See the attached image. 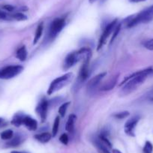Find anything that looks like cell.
I'll list each match as a JSON object with an SVG mask.
<instances>
[{
  "mask_svg": "<svg viewBox=\"0 0 153 153\" xmlns=\"http://www.w3.org/2000/svg\"><path fill=\"white\" fill-rule=\"evenodd\" d=\"M150 101H152V102H153V97H152V98H149Z\"/></svg>",
  "mask_w": 153,
  "mask_h": 153,
  "instance_id": "8d00e7d4",
  "label": "cell"
},
{
  "mask_svg": "<svg viewBox=\"0 0 153 153\" xmlns=\"http://www.w3.org/2000/svg\"><path fill=\"white\" fill-rule=\"evenodd\" d=\"M153 20V5L143 10L138 14L130 16L126 19L127 27L133 28L140 23H148Z\"/></svg>",
  "mask_w": 153,
  "mask_h": 153,
  "instance_id": "7a4b0ae2",
  "label": "cell"
},
{
  "mask_svg": "<svg viewBox=\"0 0 153 153\" xmlns=\"http://www.w3.org/2000/svg\"><path fill=\"white\" fill-rule=\"evenodd\" d=\"M26 115L23 113H17L14 114L12 120H11V124L16 127H20V126L23 125V120H24Z\"/></svg>",
  "mask_w": 153,
  "mask_h": 153,
  "instance_id": "9a60e30c",
  "label": "cell"
},
{
  "mask_svg": "<svg viewBox=\"0 0 153 153\" xmlns=\"http://www.w3.org/2000/svg\"><path fill=\"white\" fill-rule=\"evenodd\" d=\"M34 137L38 142L42 143H48L51 140V137H52V134H51L48 132H43V133L35 135Z\"/></svg>",
  "mask_w": 153,
  "mask_h": 153,
  "instance_id": "e0dca14e",
  "label": "cell"
},
{
  "mask_svg": "<svg viewBox=\"0 0 153 153\" xmlns=\"http://www.w3.org/2000/svg\"><path fill=\"white\" fill-rule=\"evenodd\" d=\"M89 62H83V65L80 69L78 76V80L80 83H83L88 78V76H89Z\"/></svg>",
  "mask_w": 153,
  "mask_h": 153,
  "instance_id": "8fae6325",
  "label": "cell"
},
{
  "mask_svg": "<svg viewBox=\"0 0 153 153\" xmlns=\"http://www.w3.org/2000/svg\"><path fill=\"white\" fill-rule=\"evenodd\" d=\"M43 30H44V24L43 23H42L38 25V27H37L36 32H35V38H34V40H33L34 45H36V44L38 42V41L40 40L41 37H42V33H43Z\"/></svg>",
  "mask_w": 153,
  "mask_h": 153,
  "instance_id": "ffe728a7",
  "label": "cell"
},
{
  "mask_svg": "<svg viewBox=\"0 0 153 153\" xmlns=\"http://www.w3.org/2000/svg\"><path fill=\"white\" fill-rule=\"evenodd\" d=\"M16 56L20 61H26V58H27V51H26V47L22 46L21 48H19L16 53Z\"/></svg>",
  "mask_w": 153,
  "mask_h": 153,
  "instance_id": "d6986e66",
  "label": "cell"
},
{
  "mask_svg": "<svg viewBox=\"0 0 153 153\" xmlns=\"http://www.w3.org/2000/svg\"><path fill=\"white\" fill-rule=\"evenodd\" d=\"M70 104V102H65L60 106L59 108V114L60 117H64L65 116V113L67 112V110Z\"/></svg>",
  "mask_w": 153,
  "mask_h": 153,
  "instance_id": "603a6c76",
  "label": "cell"
},
{
  "mask_svg": "<svg viewBox=\"0 0 153 153\" xmlns=\"http://www.w3.org/2000/svg\"><path fill=\"white\" fill-rule=\"evenodd\" d=\"M143 47L149 51H153V38L145 41L143 43Z\"/></svg>",
  "mask_w": 153,
  "mask_h": 153,
  "instance_id": "83f0119b",
  "label": "cell"
},
{
  "mask_svg": "<svg viewBox=\"0 0 153 153\" xmlns=\"http://www.w3.org/2000/svg\"><path fill=\"white\" fill-rule=\"evenodd\" d=\"M150 76H153L152 68H148L143 70L138 71L128 76L120 84V86H123L120 91V95L125 96L133 92L138 87H140Z\"/></svg>",
  "mask_w": 153,
  "mask_h": 153,
  "instance_id": "6da1fadb",
  "label": "cell"
},
{
  "mask_svg": "<svg viewBox=\"0 0 153 153\" xmlns=\"http://www.w3.org/2000/svg\"><path fill=\"white\" fill-rule=\"evenodd\" d=\"M106 75H107V73L106 72H103V73L98 74V75L92 77L87 83V86H86L87 90L89 92H94L98 87L99 84L101 83V80L104 78V76Z\"/></svg>",
  "mask_w": 153,
  "mask_h": 153,
  "instance_id": "9c48e42d",
  "label": "cell"
},
{
  "mask_svg": "<svg viewBox=\"0 0 153 153\" xmlns=\"http://www.w3.org/2000/svg\"><path fill=\"white\" fill-rule=\"evenodd\" d=\"M119 21L118 19H115L114 20H113L112 22H110L105 28H104V31L102 32V35H101L99 38V41H98V48H97V51H100V50L102 48V47L105 45L106 41L108 38V37L111 35L112 33L114 31L115 28L117 27V26L118 25Z\"/></svg>",
  "mask_w": 153,
  "mask_h": 153,
  "instance_id": "8992f818",
  "label": "cell"
},
{
  "mask_svg": "<svg viewBox=\"0 0 153 153\" xmlns=\"http://www.w3.org/2000/svg\"><path fill=\"white\" fill-rule=\"evenodd\" d=\"M93 143L94 145L96 146V148L98 149V151L101 153H111L110 151L108 150L107 147L101 142V140H99V138H95V140H93Z\"/></svg>",
  "mask_w": 153,
  "mask_h": 153,
  "instance_id": "ac0fdd59",
  "label": "cell"
},
{
  "mask_svg": "<svg viewBox=\"0 0 153 153\" xmlns=\"http://www.w3.org/2000/svg\"><path fill=\"white\" fill-rule=\"evenodd\" d=\"M2 118H0V125H1V123H2Z\"/></svg>",
  "mask_w": 153,
  "mask_h": 153,
  "instance_id": "f35d334b",
  "label": "cell"
},
{
  "mask_svg": "<svg viewBox=\"0 0 153 153\" xmlns=\"http://www.w3.org/2000/svg\"><path fill=\"white\" fill-rule=\"evenodd\" d=\"M23 125L29 129V131H35L38 128V123L35 119L29 116H26L23 120Z\"/></svg>",
  "mask_w": 153,
  "mask_h": 153,
  "instance_id": "4fadbf2b",
  "label": "cell"
},
{
  "mask_svg": "<svg viewBox=\"0 0 153 153\" xmlns=\"http://www.w3.org/2000/svg\"><path fill=\"white\" fill-rule=\"evenodd\" d=\"M106 1H107V0H101V3H103V2H106Z\"/></svg>",
  "mask_w": 153,
  "mask_h": 153,
  "instance_id": "74e56055",
  "label": "cell"
},
{
  "mask_svg": "<svg viewBox=\"0 0 153 153\" xmlns=\"http://www.w3.org/2000/svg\"><path fill=\"white\" fill-rule=\"evenodd\" d=\"M2 8L5 11H8V12H13L15 10V7L11 5H5L2 6Z\"/></svg>",
  "mask_w": 153,
  "mask_h": 153,
  "instance_id": "4dcf8cb0",
  "label": "cell"
},
{
  "mask_svg": "<svg viewBox=\"0 0 153 153\" xmlns=\"http://www.w3.org/2000/svg\"><path fill=\"white\" fill-rule=\"evenodd\" d=\"M117 80H118V76H115L112 77L111 79L108 80L107 83L103 84L102 86L100 87V90L101 91H110L113 89L115 87V86L117 85Z\"/></svg>",
  "mask_w": 153,
  "mask_h": 153,
  "instance_id": "5bb4252c",
  "label": "cell"
},
{
  "mask_svg": "<svg viewBox=\"0 0 153 153\" xmlns=\"http://www.w3.org/2000/svg\"><path fill=\"white\" fill-rule=\"evenodd\" d=\"M72 77H73V73L68 72V73L62 75V76H59V77L56 78L55 80H53L48 90V95H53V93L62 89L64 86H65L66 85H68L70 83Z\"/></svg>",
  "mask_w": 153,
  "mask_h": 153,
  "instance_id": "3957f363",
  "label": "cell"
},
{
  "mask_svg": "<svg viewBox=\"0 0 153 153\" xmlns=\"http://www.w3.org/2000/svg\"><path fill=\"white\" fill-rule=\"evenodd\" d=\"M59 140L60 142H61L62 144H64V145H68L69 141V138L67 134H62L60 136Z\"/></svg>",
  "mask_w": 153,
  "mask_h": 153,
  "instance_id": "f546056e",
  "label": "cell"
},
{
  "mask_svg": "<svg viewBox=\"0 0 153 153\" xmlns=\"http://www.w3.org/2000/svg\"><path fill=\"white\" fill-rule=\"evenodd\" d=\"M13 137H14V131L11 129L4 131L0 134V137H1V139L4 140H11Z\"/></svg>",
  "mask_w": 153,
  "mask_h": 153,
  "instance_id": "44dd1931",
  "label": "cell"
},
{
  "mask_svg": "<svg viewBox=\"0 0 153 153\" xmlns=\"http://www.w3.org/2000/svg\"><path fill=\"white\" fill-rule=\"evenodd\" d=\"M129 116H130V113L128 111H123L113 114V117H115L116 119H118V120H123V119L128 117Z\"/></svg>",
  "mask_w": 153,
  "mask_h": 153,
  "instance_id": "484cf974",
  "label": "cell"
},
{
  "mask_svg": "<svg viewBox=\"0 0 153 153\" xmlns=\"http://www.w3.org/2000/svg\"><path fill=\"white\" fill-rule=\"evenodd\" d=\"M76 120V116L75 114H71L68 117L65 125V130L69 133H72L74 130V124Z\"/></svg>",
  "mask_w": 153,
  "mask_h": 153,
  "instance_id": "2e32d148",
  "label": "cell"
},
{
  "mask_svg": "<svg viewBox=\"0 0 153 153\" xmlns=\"http://www.w3.org/2000/svg\"><path fill=\"white\" fill-rule=\"evenodd\" d=\"M59 123H60V118L59 117H56L55 120H54L53 126L52 128V137H55L56 134H58L59 131Z\"/></svg>",
  "mask_w": 153,
  "mask_h": 153,
  "instance_id": "7402d4cb",
  "label": "cell"
},
{
  "mask_svg": "<svg viewBox=\"0 0 153 153\" xmlns=\"http://www.w3.org/2000/svg\"><path fill=\"white\" fill-rule=\"evenodd\" d=\"M25 140V137L20 134H17L15 136L13 137L10 141H8L6 143L8 147H16L20 146V144L23 143V141Z\"/></svg>",
  "mask_w": 153,
  "mask_h": 153,
  "instance_id": "7c38bea8",
  "label": "cell"
},
{
  "mask_svg": "<svg viewBox=\"0 0 153 153\" xmlns=\"http://www.w3.org/2000/svg\"><path fill=\"white\" fill-rule=\"evenodd\" d=\"M65 25V21L62 18H56L51 23L48 32V38L49 41L54 40L61 32Z\"/></svg>",
  "mask_w": 153,
  "mask_h": 153,
  "instance_id": "5b68a950",
  "label": "cell"
},
{
  "mask_svg": "<svg viewBox=\"0 0 153 153\" xmlns=\"http://www.w3.org/2000/svg\"><path fill=\"white\" fill-rule=\"evenodd\" d=\"M113 153H123L122 152H120V150L116 149H113Z\"/></svg>",
  "mask_w": 153,
  "mask_h": 153,
  "instance_id": "e575fe53",
  "label": "cell"
},
{
  "mask_svg": "<svg viewBox=\"0 0 153 153\" xmlns=\"http://www.w3.org/2000/svg\"><path fill=\"white\" fill-rule=\"evenodd\" d=\"M79 62L78 57L76 55V52H72L68 54L67 56L65 57L64 60V63H63V70L67 71L70 69L71 68L73 67L76 63Z\"/></svg>",
  "mask_w": 153,
  "mask_h": 153,
  "instance_id": "30bf717a",
  "label": "cell"
},
{
  "mask_svg": "<svg viewBox=\"0 0 153 153\" xmlns=\"http://www.w3.org/2000/svg\"><path fill=\"white\" fill-rule=\"evenodd\" d=\"M11 16L13 20H17V21H24V20H26L28 19L27 16L25 15L24 14L21 12H17Z\"/></svg>",
  "mask_w": 153,
  "mask_h": 153,
  "instance_id": "cb8c5ba5",
  "label": "cell"
},
{
  "mask_svg": "<svg viewBox=\"0 0 153 153\" xmlns=\"http://www.w3.org/2000/svg\"><path fill=\"white\" fill-rule=\"evenodd\" d=\"M140 117L139 116H134V117H131V118L129 119V120L126 122V123L125 124L124 126V130L126 134L128 135V136L130 137L135 136V128L137 126L138 123H139L140 121Z\"/></svg>",
  "mask_w": 153,
  "mask_h": 153,
  "instance_id": "ba28073f",
  "label": "cell"
},
{
  "mask_svg": "<svg viewBox=\"0 0 153 153\" xmlns=\"http://www.w3.org/2000/svg\"><path fill=\"white\" fill-rule=\"evenodd\" d=\"M153 152V145L150 141H146L145 145L143 149V153H152Z\"/></svg>",
  "mask_w": 153,
  "mask_h": 153,
  "instance_id": "d4e9b609",
  "label": "cell"
},
{
  "mask_svg": "<svg viewBox=\"0 0 153 153\" xmlns=\"http://www.w3.org/2000/svg\"><path fill=\"white\" fill-rule=\"evenodd\" d=\"M48 107H49V101L45 98H43L38 102L35 108V111L41 118L42 123H45L46 121L47 117H48Z\"/></svg>",
  "mask_w": 153,
  "mask_h": 153,
  "instance_id": "52a82bcc",
  "label": "cell"
},
{
  "mask_svg": "<svg viewBox=\"0 0 153 153\" xmlns=\"http://www.w3.org/2000/svg\"><path fill=\"white\" fill-rule=\"evenodd\" d=\"M120 29H121V23H118V25L117 26V27L115 28L114 31H113V37L111 38V40H110V45H111V44L113 43V42H114V40L116 39V38L117 37V35H118L119 33H120Z\"/></svg>",
  "mask_w": 153,
  "mask_h": 153,
  "instance_id": "4316f807",
  "label": "cell"
},
{
  "mask_svg": "<svg viewBox=\"0 0 153 153\" xmlns=\"http://www.w3.org/2000/svg\"><path fill=\"white\" fill-rule=\"evenodd\" d=\"M11 153H30V152H25V151H12L11 152Z\"/></svg>",
  "mask_w": 153,
  "mask_h": 153,
  "instance_id": "836d02e7",
  "label": "cell"
},
{
  "mask_svg": "<svg viewBox=\"0 0 153 153\" xmlns=\"http://www.w3.org/2000/svg\"><path fill=\"white\" fill-rule=\"evenodd\" d=\"M89 2H90V3H93V2H96L97 0H89Z\"/></svg>",
  "mask_w": 153,
  "mask_h": 153,
  "instance_id": "d590c367",
  "label": "cell"
},
{
  "mask_svg": "<svg viewBox=\"0 0 153 153\" xmlns=\"http://www.w3.org/2000/svg\"><path fill=\"white\" fill-rule=\"evenodd\" d=\"M23 71L22 65H9L0 70V79L9 80L20 74Z\"/></svg>",
  "mask_w": 153,
  "mask_h": 153,
  "instance_id": "277c9868",
  "label": "cell"
},
{
  "mask_svg": "<svg viewBox=\"0 0 153 153\" xmlns=\"http://www.w3.org/2000/svg\"><path fill=\"white\" fill-rule=\"evenodd\" d=\"M128 1L130 2H131V3H138V2H145L146 0H128Z\"/></svg>",
  "mask_w": 153,
  "mask_h": 153,
  "instance_id": "1f68e13d",
  "label": "cell"
},
{
  "mask_svg": "<svg viewBox=\"0 0 153 153\" xmlns=\"http://www.w3.org/2000/svg\"><path fill=\"white\" fill-rule=\"evenodd\" d=\"M147 95H148V96L149 97V98H152V97H153V87L151 89H150V91L148 92Z\"/></svg>",
  "mask_w": 153,
  "mask_h": 153,
  "instance_id": "d6a6232c",
  "label": "cell"
},
{
  "mask_svg": "<svg viewBox=\"0 0 153 153\" xmlns=\"http://www.w3.org/2000/svg\"><path fill=\"white\" fill-rule=\"evenodd\" d=\"M0 20H12L11 15H8L6 12L0 10Z\"/></svg>",
  "mask_w": 153,
  "mask_h": 153,
  "instance_id": "f1b7e54d",
  "label": "cell"
}]
</instances>
